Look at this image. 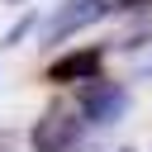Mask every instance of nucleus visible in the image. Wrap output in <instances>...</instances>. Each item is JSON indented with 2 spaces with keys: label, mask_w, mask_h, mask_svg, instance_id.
Masks as SVG:
<instances>
[{
  "label": "nucleus",
  "mask_w": 152,
  "mask_h": 152,
  "mask_svg": "<svg viewBox=\"0 0 152 152\" xmlns=\"http://www.w3.org/2000/svg\"><path fill=\"white\" fill-rule=\"evenodd\" d=\"M76 138H81V119H76L71 109H62V104H52V109L33 124V133H28L33 152H71Z\"/></svg>",
  "instance_id": "obj_1"
},
{
  "label": "nucleus",
  "mask_w": 152,
  "mask_h": 152,
  "mask_svg": "<svg viewBox=\"0 0 152 152\" xmlns=\"http://www.w3.org/2000/svg\"><path fill=\"white\" fill-rule=\"evenodd\" d=\"M124 109H128V90L114 86V81L90 76V86L81 90V119L86 124H119Z\"/></svg>",
  "instance_id": "obj_2"
},
{
  "label": "nucleus",
  "mask_w": 152,
  "mask_h": 152,
  "mask_svg": "<svg viewBox=\"0 0 152 152\" xmlns=\"http://www.w3.org/2000/svg\"><path fill=\"white\" fill-rule=\"evenodd\" d=\"M104 14H109V5H104V0H66V5L52 14L48 38H71V33L90 28V24H95V19H104Z\"/></svg>",
  "instance_id": "obj_3"
},
{
  "label": "nucleus",
  "mask_w": 152,
  "mask_h": 152,
  "mask_svg": "<svg viewBox=\"0 0 152 152\" xmlns=\"http://www.w3.org/2000/svg\"><path fill=\"white\" fill-rule=\"evenodd\" d=\"M100 48H81V52H66V57H57L52 66H48V81H57V86H71V81H90V76H100Z\"/></svg>",
  "instance_id": "obj_4"
},
{
  "label": "nucleus",
  "mask_w": 152,
  "mask_h": 152,
  "mask_svg": "<svg viewBox=\"0 0 152 152\" xmlns=\"http://www.w3.org/2000/svg\"><path fill=\"white\" fill-rule=\"evenodd\" d=\"M128 62H133L138 76H152V38H138V43L128 48Z\"/></svg>",
  "instance_id": "obj_5"
},
{
  "label": "nucleus",
  "mask_w": 152,
  "mask_h": 152,
  "mask_svg": "<svg viewBox=\"0 0 152 152\" xmlns=\"http://www.w3.org/2000/svg\"><path fill=\"white\" fill-rule=\"evenodd\" d=\"M124 152H128V147H124Z\"/></svg>",
  "instance_id": "obj_6"
}]
</instances>
